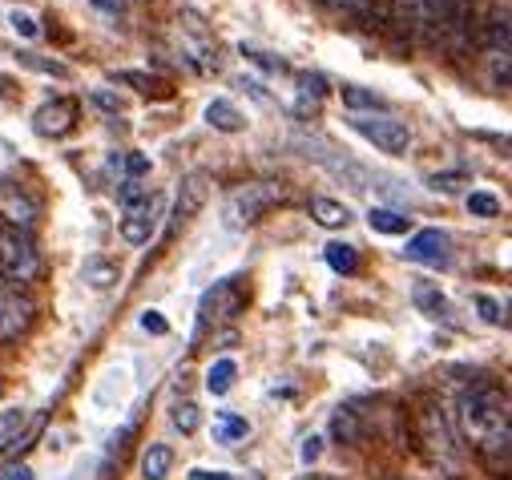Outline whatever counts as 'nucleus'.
Wrapping results in <instances>:
<instances>
[{
    "label": "nucleus",
    "mask_w": 512,
    "mask_h": 480,
    "mask_svg": "<svg viewBox=\"0 0 512 480\" xmlns=\"http://www.w3.org/2000/svg\"><path fill=\"white\" fill-rule=\"evenodd\" d=\"M412 303H416L432 323H452V319H456L452 303L444 299V291H440L436 283H416V287H412Z\"/></svg>",
    "instance_id": "obj_15"
},
{
    "label": "nucleus",
    "mask_w": 512,
    "mask_h": 480,
    "mask_svg": "<svg viewBox=\"0 0 512 480\" xmlns=\"http://www.w3.org/2000/svg\"><path fill=\"white\" fill-rule=\"evenodd\" d=\"M307 480H315V476H307Z\"/></svg>",
    "instance_id": "obj_44"
},
{
    "label": "nucleus",
    "mask_w": 512,
    "mask_h": 480,
    "mask_svg": "<svg viewBox=\"0 0 512 480\" xmlns=\"http://www.w3.org/2000/svg\"><path fill=\"white\" fill-rule=\"evenodd\" d=\"M420 424H424V444L432 448V452H448V428H444V416L436 412V408H428L424 416H420Z\"/></svg>",
    "instance_id": "obj_23"
},
{
    "label": "nucleus",
    "mask_w": 512,
    "mask_h": 480,
    "mask_svg": "<svg viewBox=\"0 0 512 480\" xmlns=\"http://www.w3.org/2000/svg\"><path fill=\"white\" fill-rule=\"evenodd\" d=\"M158 222H162V194H150L142 206H134V210L121 214L117 230H121V238H125L130 247H146L150 238L158 234Z\"/></svg>",
    "instance_id": "obj_10"
},
{
    "label": "nucleus",
    "mask_w": 512,
    "mask_h": 480,
    "mask_svg": "<svg viewBox=\"0 0 512 480\" xmlns=\"http://www.w3.org/2000/svg\"><path fill=\"white\" fill-rule=\"evenodd\" d=\"M121 166H125V178H130V182H142V178H150V170H154L150 154H142V150H130V154L121 158Z\"/></svg>",
    "instance_id": "obj_30"
},
{
    "label": "nucleus",
    "mask_w": 512,
    "mask_h": 480,
    "mask_svg": "<svg viewBox=\"0 0 512 480\" xmlns=\"http://www.w3.org/2000/svg\"><path fill=\"white\" fill-rule=\"evenodd\" d=\"M9 25H13V33H17V37H25V41H33V37L41 33L37 17H33V13H25V9H13V13H9Z\"/></svg>",
    "instance_id": "obj_32"
},
{
    "label": "nucleus",
    "mask_w": 512,
    "mask_h": 480,
    "mask_svg": "<svg viewBox=\"0 0 512 480\" xmlns=\"http://www.w3.org/2000/svg\"><path fill=\"white\" fill-rule=\"evenodd\" d=\"M234 380H238V364L222 355V359H214L210 372H206V392L210 396H226L234 388Z\"/></svg>",
    "instance_id": "obj_20"
},
{
    "label": "nucleus",
    "mask_w": 512,
    "mask_h": 480,
    "mask_svg": "<svg viewBox=\"0 0 512 480\" xmlns=\"http://www.w3.org/2000/svg\"><path fill=\"white\" fill-rule=\"evenodd\" d=\"M468 210H472L476 218H492V214H500V202H496L492 194H484V190H472V194H468Z\"/></svg>",
    "instance_id": "obj_33"
},
{
    "label": "nucleus",
    "mask_w": 512,
    "mask_h": 480,
    "mask_svg": "<svg viewBox=\"0 0 512 480\" xmlns=\"http://www.w3.org/2000/svg\"><path fill=\"white\" fill-rule=\"evenodd\" d=\"M41 198L33 194V186H25V182H13V178H5L0 182V222H9V226H17V230H33L37 222H41Z\"/></svg>",
    "instance_id": "obj_7"
},
{
    "label": "nucleus",
    "mask_w": 512,
    "mask_h": 480,
    "mask_svg": "<svg viewBox=\"0 0 512 480\" xmlns=\"http://www.w3.org/2000/svg\"><path fill=\"white\" fill-rule=\"evenodd\" d=\"M174 468V448L170 444H146L142 452V480H166Z\"/></svg>",
    "instance_id": "obj_18"
},
{
    "label": "nucleus",
    "mask_w": 512,
    "mask_h": 480,
    "mask_svg": "<svg viewBox=\"0 0 512 480\" xmlns=\"http://www.w3.org/2000/svg\"><path fill=\"white\" fill-rule=\"evenodd\" d=\"M117 81H121V85H134L138 93H166L162 81L150 77V73H117Z\"/></svg>",
    "instance_id": "obj_35"
},
{
    "label": "nucleus",
    "mask_w": 512,
    "mask_h": 480,
    "mask_svg": "<svg viewBox=\"0 0 512 480\" xmlns=\"http://www.w3.org/2000/svg\"><path fill=\"white\" fill-rule=\"evenodd\" d=\"M460 432L464 440L480 444L484 452L492 456H504L512 452V400L492 388V384H480L472 388L464 400H460Z\"/></svg>",
    "instance_id": "obj_1"
},
{
    "label": "nucleus",
    "mask_w": 512,
    "mask_h": 480,
    "mask_svg": "<svg viewBox=\"0 0 512 480\" xmlns=\"http://www.w3.org/2000/svg\"><path fill=\"white\" fill-rule=\"evenodd\" d=\"M476 311H480L484 323L504 327V303H500V299H492V295H476Z\"/></svg>",
    "instance_id": "obj_34"
},
{
    "label": "nucleus",
    "mask_w": 512,
    "mask_h": 480,
    "mask_svg": "<svg viewBox=\"0 0 512 480\" xmlns=\"http://www.w3.org/2000/svg\"><path fill=\"white\" fill-rule=\"evenodd\" d=\"M89 97H93V105H97V109H105V113H113V117L125 109V105H121V97H113L109 89H93Z\"/></svg>",
    "instance_id": "obj_36"
},
{
    "label": "nucleus",
    "mask_w": 512,
    "mask_h": 480,
    "mask_svg": "<svg viewBox=\"0 0 512 480\" xmlns=\"http://www.w3.org/2000/svg\"><path fill=\"white\" fill-rule=\"evenodd\" d=\"M89 5H97L105 13H121V0H89Z\"/></svg>",
    "instance_id": "obj_41"
},
{
    "label": "nucleus",
    "mask_w": 512,
    "mask_h": 480,
    "mask_svg": "<svg viewBox=\"0 0 512 480\" xmlns=\"http://www.w3.org/2000/svg\"><path fill=\"white\" fill-rule=\"evenodd\" d=\"M327 5H343V9H351V5H363V0H327Z\"/></svg>",
    "instance_id": "obj_43"
},
{
    "label": "nucleus",
    "mask_w": 512,
    "mask_h": 480,
    "mask_svg": "<svg viewBox=\"0 0 512 480\" xmlns=\"http://www.w3.org/2000/svg\"><path fill=\"white\" fill-rule=\"evenodd\" d=\"M363 142H371L379 154H392V158H404L412 150V130L408 122H400V117L392 113H355L347 122Z\"/></svg>",
    "instance_id": "obj_5"
},
{
    "label": "nucleus",
    "mask_w": 512,
    "mask_h": 480,
    "mask_svg": "<svg viewBox=\"0 0 512 480\" xmlns=\"http://www.w3.org/2000/svg\"><path fill=\"white\" fill-rule=\"evenodd\" d=\"M33 323V303L17 291V287H5L0 283V339H17L25 327Z\"/></svg>",
    "instance_id": "obj_11"
},
{
    "label": "nucleus",
    "mask_w": 512,
    "mask_h": 480,
    "mask_svg": "<svg viewBox=\"0 0 512 480\" xmlns=\"http://www.w3.org/2000/svg\"><path fill=\"white\" fill-rule=\"evenodd\" d=\"M25 428V412H9V416H0V448H13L21 444V432Z\"/></svg>",
    "instance_id": "obj_31"
},
{
    "label": "nucleus",
    "mask_w": 512,
    "mask_h": 480,
    "mask_svg": "<svg viewBox=\"0 0 512 480\" xmlns=\"http://www.w3.org/2000/svg\"><path fill=\"white\" fill-rule=\"evenodd\" d=\"M238 307H242V283H238V279H222V283H214V287L202 295V303H198L194 335H202V331H210L214 323L230 319Z\"/></svg>",
    "instance_id": "obj_8"
},
{
    "label": "nucleus",
    "mask_w": 512,
    "mask_h": 480,
    "mask_svg": "<svg viewBox=\"0 0 512 480\" xmlns=\"http://www.w3.org/2000/svg\"><path fill=\"white\" fill-rule=\"evenodd\" d=\"M448 247H452L448 234L436 230V226H428V230H420V234L408 238L404 259H408V263H424V267H444V263H448Z\"/></svg>",
    "instance_id": "obj_12"
},
{
    "label": "nucleus",
    "mask_w": 512,
    "mask_h": 480,
    "mask_svg": "<svg viewBox=\"0 0 512 480\" xmlns=\"http://www.w3.org/2000/svg\"><path fill=\"white\" fill-rule=\"evenodd\" d=\"M504 327H508V331H512V299H508V303H504Z\"/></svg>",
    "instance_id": "obj_42"
},
{
    "label": "nucleus",
    "mask_w": 512,
    "mask_h": 480,
    "mask_svg": "<svg viewBox=\"0 0 512 480\" xmlns=\"http://www.w3.org/2000/svg\"><path fill=\"white\" fill-rule=\"evenodd\" d=\"M77 117H81V105L73 97H53V101H45L33 113V134L37 138H49V142L69 138L77 130Z\"/></svg>",
    "instance_id": "obj_9"
},
{
    "label": "nucleus",
    "mask_w": 512,
    "mask_h": 480,
    "mask_svg": "<svg viewBox=\"0 0 512 480\" xmlns=\"http://www.w3.org/2000/svg\"><path fill=\"white\" fill-rule=\"evenodd\" d=\"M327 97V81L319 73H299V105H319Z\"/></svg>",
    "instance_id": "obj_26"
},
{
    "label": "nucleus",
    "mask_w": 512,
    "mask_h": 480,
    "mask_svg": "<svg viewBox=\"0 0 512 480\" xmlns=\"http://www.w3.org/2000/svg\"><path fill=\"white\" fill-rule=\"evenodd\" d=\"M41 275V251L29 230L5 226L0 230V279L5 283H33Z\"/></svg>",
    "instance_id": "obj_4"
},
{
    "label": "nucleus",
    "mask_w": 512,
    "mask_h": 480,
    "mask_svg": "<svg viewBox=\"0 0 512 480\" xmlns=\"http://www.w3.org/2000/svg\"><path fill=\"white\" fill-rule=\"evenodd\" d=\"M142 331H150V335H166L170 323L162 319V311H146V315H142Z\"/></svg>",
    "instance_id": "obj_37"
},
{
    "label": "nucleus",
    "mask_w": 512,
    "mask_h": 480,
    "mask_svg": "<svg viewBox=\"0 0 512 480\" xmlns=\"http://www.w3.org/2000/svg\"><path fill=\"white\" fill-rule=\"evenodd\" d=\"M283 202V186L279 182H246V186H238L230 198H226V206H222V222L230 226V230H246V226H254L267 210H275Z\"/></svg>",
    "instance_id": "obj_3"
},
{
    "label": "nucleus",
    "mask_w": 512,
    "mask_h": 480,
    "mask_svg": "<svg viewBox=\"0 0 512 480\" xmlns=\"http://www.w3.org/2000/svg\"><path fill=\"white\" fill-rule=\"evenodd\" d=\"M206 126L210 130H218V134H242L246 130V117H242V109L234 105V101H226V97H214L210 105H206Z\"/></svg>",
    "instance_id": "obj_16"
},
{
    "label": "nucleus",
    "mask_w": 512,
    "mask_h": 480,
    "mask_svg": "<svg viewBox=\"0 0 512 480\" xmlns=\"http://www.w3.org/2000/svg\"><path fill=\"white\" fill-rule=\"evenodd\" d=\"M323 259H327V267H331L335 275H355V267H359V251L347 247V243H327Z\"/></svg>",
    "instance_id": "obj_22"
},
{
    "label": "nucleus",
    "mask_w": 512,
    "mask_h": 480,
    "mask_svg": "<svg viewBox=\"0 0 512 480\" xmlns=\"http://www.w3.org/2000/svg\"><path fill=\"white\" fill-rule=\"evenodd\" d=\"M323 456V436H307L303 440V464H315Z\"/></svg>",
    "instance_id": "obj_38"
},
{
    "label": "nucleus",
    "mask_w": 512,
    "mask_h": 480,
    "mask_svg": "<svg viewBox=\"0 0 512 480\" xmlns=\"http://www.w3.org/2000/svg\"><path fill=\"white\" fill-rule=\"evenodd\" d=\"M343 105L355 113H383V97L363 85H343Z\"/></svg>",
    "instance_id": "obj_21"
},
{
    "label": "nucleus",
    "mask_w": 512,
    "mask_h": 480,
    "mask_svg": "<svg viewBox=\"0 0 512 480\" xmlns=\"http://www.w3.org/2000/svg\"><path fill=\"white\" fill-rule=\"evenodd\" d=\"M190 480H234L230 472H210V468H194Z\"/></svg>",
    "instance_id": "obj_40"
},
{
    "label": "nucleus",
    "mask_w": 512,
    "mask_h": 480,
    "mask_svg": "<svg viewBox=\"0 0 512 480\" xmlns=\"http://www.w3.org/2000/svg\"><path fill=\"white\" fill-rule=\"evenodd\" d=\"M81 283H85L89 291H109V287L121 283V267H117L109 255H89V259L81 263Z\"/></svg>",
    "instance_id": "obj_14"
},
{
    "label": "nucleus",
    "mask_w": 512,
    "mask_h": 480,
    "mask_svg": "<svg viewBox=\"0 0 512 480\" xmlns=\"http://www.w3.org/2000/svg\"><path fill=\"white\" fill-rule=\"evenodd\" d=\"M404 25L424 41L440 49H468L472 37V13L464 0H404Z\"/></svg>",
    "instance_id": "obj_2"
},
{
    "label": "nucleus",
    "mask_w": 512,
    "mask_h": 480,
    "mask_svg": "<svg viewBox=\"0 0 512 480\" xmlns=\"http://www.w3.org/2000/svg\"><path fill=\"white\" fill-rule=\"evenodd\" d=\"M311 218L327 230H343L351 222V206L339 198H311Z\"/></svg>",
    "instance_id": "obj_17"
},
{
    "label": "nucleus",
    "mask_w": 512,
    "mask_h": 480,
    "mask_svg": "<svg viewBox=\"0 0 512 480\" xmlns=\"http://www.w3.org/2000/svg\"><path fill=\"white\" fill-rule=\"evenodd\" d=\"M206 198H210V174L206 170H194V174H186L182 182H178V198H174V222L178 226H186L202 206H206Z\"/></svg>",
    "instance_id": "obj_13"
},
{
    "label": "nucleus",
    "mask_w": 512,
    "mask_h": 480,
    "mask_svg": "<svg viewBox=\"0 0 512 480\" xmlns=\"http://www.w3.org/2000/svg\"><path fill=\"white\" fill-rule=\"evenodd\" d=\"M170 420H174V428L182 432V436H194L198 432V424H202V416H198V404H174V412H170Z\"/></svg>",
    "instance_id": "obj_29"
},
{
    "label": "nucleus",
    "mask_w": 512,
    "mask_h": 480,
    "mask_svg": "<svg viewBox=\"0 0 512 480\" xmlns=\"http://www.w3.org/2000/svg\"><path fill=\"white\" fill-rule=\"evenodd\" d=\"M0 480H33V468L29 464H9L5 472H0Z\"/></svg>",
    "instance_id": "obj_39"
},
{
    "label": "nucleus",
    "mask_w": 512,
    "mask_h": 480,
    "mask_svg": "<svg viewBox=\"0 0 512 480\" xmlns=\"http://www.w3.org/2000/svg\"><path fill=\"white\" fill-rule=\"evenodd\" d=\"M150 194H154V190H150L146 182H130V178H125V182L117 186V202H121V210H134V206H142Z\"/></svg>",
    "instance_id": "obj_27"
},
{
    "label": "nucleus",
    "mask_w": 512,
    "mask_h": 480,
    "mask_svg": "<svg viewBox=\"0 0 512 480\" xmlns=\"http://www.w3.org/2000/svg\"><path fill=\"white\" fill-rule=\"evenodd\" d=\"M246 436H250V424H246L242 416L222 412V416L214 420V440H218V444H234V440H246Z\"/></svg>",
    "instance_id": "obj_24"
},
{
    "label": "nucleus",
    "mask_w": 512,
    "mask_h": 480,
    "mask_svg": "<svg viewBox=\"0 0 512 480\" xmlns=\"http://www.w3.org/2000/svg\"><path fill=\"white\" fill-rule=\"evenodd\" d=\"M17 61H21V65H29V69H37V73L61 77V81H69V77H73V69H69V65H61V61H49V57H37V53H21Z\"/></svg>",
    "instance_id": "obj_28"
},
{
    "label": "nucleus",
    "mask_w": 512,
    "mask_h": 480,
    "mask_svg": "<svg viewBox=\"0 0 512 480\" xmlns=\"http://www.w3.org/2000/svg\"><path fill=\"white\" fill-rule=\"evenodd\" d=\"M367 222H371V230H379V234H404V230L412 226L400 210H383V206H375V210L367 214Z\"/></svg>",
    "instance_id": "obj_25"
},
{
    "label": "nucleus",
    "mask_w": 512,
    "mask_h": 480,
    "mask_svg": "<svg viewBox=\"0 0 512 480\" xmlns=\"http://www.w3.org/2000/svg\"><path fill=\"white\" fill-rule=\"evenodd\" d=\"M331 436H335L339 444H359V436H363V416H359L355 408H335V416H331Z\"/></svg>",
    "instance_id": "obj_19"
},
{
    "label": "nucleus",
    "mask_w": 512,
    "mask_h": 480,
    "mask_svg": "<svg viewBox=\"0 0 512 480\" xmlns=\"http://www.w3.org/2000/svg\"><path fill=\"white\" fill-rule=\"evenodd\" d=\"M186 25H178V37H174V49H178V61L190 65L194 73H214L218 69V49L206 33V25L194 17V13H182Z\"/></svg>",
    "instance_id": "obj_6"
}]
</instances>
